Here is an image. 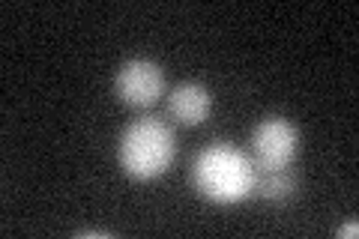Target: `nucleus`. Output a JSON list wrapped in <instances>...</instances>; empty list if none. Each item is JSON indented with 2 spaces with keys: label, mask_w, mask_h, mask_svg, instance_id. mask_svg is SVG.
Listing matches in <instances>:
<instances>
[{
  "label": "nucleus",
  "mask_w": 359,
  "mask_h": 239,
  "mask_svg": "<svg viewBox=\"0 0 359 239\" xmlns=\"http://www.w3.org/2000/svg\"><path fill=\"white\" fill-rule=\"evenodd\" d=\"M177 141L171 126L162 117H138L123 129L117 141V162L123 174L135 183H153L174 165Z\"/></svg>",
  "instance_id": "2"
},
{
  "label": "nucleus",
  "mask_w": 359,
  "mask_h": 239,
  "mask_svg": "<svg viewBox=\"0 0 359 239\" xmlns=\"http://www.w3.org/2000/svg\"><path fill=\"white\" fill-rule=\"evenodd\" d=\"M165 93V69L156 60L135 57L114 75V96L129 108H150Z\"/></svg>",
  "instance_id": "4"
},
{
  "label": "nucleus",
  "mask_w": 359,
  "mask_h": 239,
  "mask_svg": "<svg viewBox=\"0 0 359 239\" xmlns=\"http://www.w3.org/2000/svg\"><path fill=\"white\" fill-rule=\"evenodd\" d=\"M168 114L174 117V123L186 129H195L201 123L210 120L212 114V93L210 87L201 81H183L168 93Z\"/></svg>",
  "instance_id": "5"
},
{
  "label": "nucleus",
  "mask_w": 359,
  "mask_h": 239,
  "mask_svg": "<svg viewBox=\"0 0 359 239\" xmlns=\"http://www.w3.org/2000/svg\"><path fill=\"white\" fill-rule=\"evenodd\" d=\"M356 233H359V224H356V221H347V224L339 227V236H351V239H353Z\"/></svg>",
  "instance_id": "7"
},
{
  "label": "nucleus",
  "mask_w": 359,
  "mask_h": 239,
  "mask_svg": "<svg viewBox=\"0 0 359 239\" xmlns=\"http://www.w3.org/2000/svg\"><path fill=\"white\" fill-rule=\"evenodd\" d=\"M249 156L257 170L290 168L299 156V129L287 117H264L252 132Z\"/></svg>",
  "instance_id": "3"
},
{
  "label": "nucleus",
  "mask_w": 359,
  "mask_h": 239,
  "mask_svg": "<svg viewBox=\"0 0 359 239\" xmlns=\"http://www.w3.org/2000/svg\"><path fill=\"white\" fill-rule=\"evenodd\" d=\"M299 191V179L294 168H278V170H257L255 179V198L266 203H287Z\"/></svg>",
  "instance_id": "6"
},
{
  "label": "nucleus",
  "mask_w": 359,
  "mask_h": 239,
  "mask_svg": "<svg viewBox=\"0 0 359 239\" xmlns=\"http://www.w3.org/2000/svg\"><path fill=\"white\" fill-rule=\"evenodd\" d=\"M257 168L249 153L228 141H212L192 162V186L201 198L222 207H233L255 195Z\"/></svg>",
  "instance_id": "1"
}]
</instances>
